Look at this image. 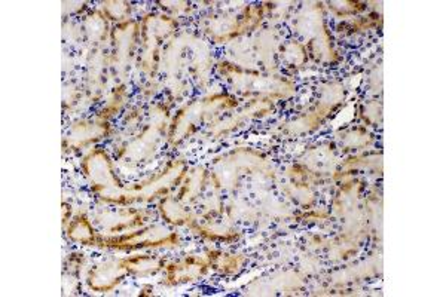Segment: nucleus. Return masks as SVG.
<instances>
[{
  "label": "nucleus",
  "mask_w": 446,
  "mask_h": 297,
  "mask_svg": "<svg viewBox=\"0 0 446 297\" xmlns=\"http://www.w3.org/2000/svg\"><path fill=\"white\" fill-rule=\"evenodd\" d=\"M106 123H100V125H95V123H87L82 122L79 123V127L71 128V140H75L76 144L83 146L88 144L94 140H99L100 137L106 134Z\"/></svg>",
  "instance_id": "obj_5"
},
{
  "label": "nucleus",
  "mask_w": 446,
  "mask_h": 297,
  "mask_svg": "<svg viewBox=\"0 0 446 297\" xmlns=\"http://www.w3.org/2000/svg\"><path fill=\"white\" fill-rule=\"evenodd\" d=\"M128 275L124 258L111 260L90 272L88 286L94 291L106 293L115 289Z\"/></svg>",
  "instance_id": "obj_2"
},
{
  "label": "nucleus",
  "mask_w": 446,
  "mask_h": 297,
  "mask_svg": "<svg viewBox=\"0 0 446 297\" xmlns=\"http://www.w3.org/2000/svg\"><path fill=\"white\" fill-rule=\"evenodd\" d=\"M209 265L201 258L188 257L168 266V279L173 282H186L201 278L207 272Z\"/></svg>",
  "instance_id": "obj_3"
},
{
  "label": "nucleus",
  "mask_w": 446,
  "mask_h": 297,
  "mask_svg": "<svg viewBox=\"0 0 446 297\" xmlns=\"http://www.w3.org/2000/svg\"><path fill=\"white\" fill-rule=\"evenodd\" d=\"M243 262V258H239L237 256H232V254H219L214 257V268L221 269L222 272H226V274H229V272H237L239 269V263Z\"/></svg>",
  "instance_id": "obj_7"
},
{
  "label": "nucleus",
  "mask_w": 446,
  "mask_h": 297,
  "mask_svg": "<svg viewBox=\"0 0 446 297\" xmlns=\"http://www.w3.org/2000/svg\"><path fill=\"white\" fill-rule=\"evenodd\" d=\"M160 209L162 213V217H165L168 223H174V225H183L189 219L186 209L179 204L177 200L174 201L173 198H165L160 205Z\"/></svg>",
  "instance_id": "obj_6"
},
{
  "label": "nucleus",
  "mask_w": 446,
  "mask_h": 297,
  "mask_svg": "<svg viewBox=\"0 0 446 297\" xmlns=\"http://www.w3.org/2000/svg\"><path fill=\"white\" fill-rule=\"evenodd\" d=\"M82 168L85 171L87 177L95 188H120L118 177L113 171V164L111 158L102 148H95L90 152L82 163Z\"/></svg>",
  "instance_id": "obj_1"
},
{
  "label": "nucleus",
  "mask_w": 446,
  "mask_h": 297,
  "mask_svg": "<svg viewBox=\"0 0 446 297\" xmlns=\"http://www.w3.org/2000/svg\"><path fill=\"white\" fill-rule=\"evenodd\" d=\"M67 235L71 241L81 242L83 245H95V232L90 223V220L83 216H78L71 221L70 228L67 229Z\"/></svg>",
  "instance_id": "obj_4"
}]
</instances>
